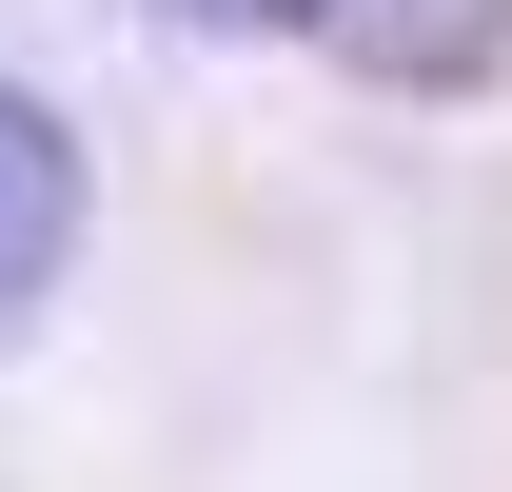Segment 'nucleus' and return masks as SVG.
Wrapping results in <instances>:
<instances>
[{"label":"nucleus","instance_id":"nucleus-1","mask_svg":"<svg viewBox=\"0 0 512 492\" xmlns=\"http://www.w3.org/2000/svg\"><path fill=\"white\" fill-rule=\"evenodd\" d=\"M256 20H296L316 60L394 79V99H453V79H493V60H512V0H256Z\"/></svg>","mask_w":512,"mask_h":492},{"label":"nucleus","instance_id":"nucleus-2","mask_svg":"<svg viewBox=\"0 0 512 492\" xmlns=\"http://www.w3.org/2000/svg\"><path fill=\"white\" fill-rule=\"evenodd\" d=\"M60 256H79V138H60V99L0 79V315L60 296Z\"/></svg>","mask_w":512,"mask_h":492}]
</instances>
